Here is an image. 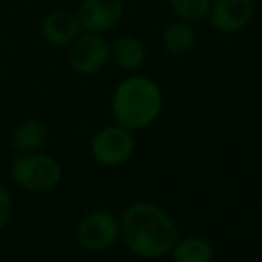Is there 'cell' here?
<instances>
[{
    "label": "cell",
    "mask_w": 262,
    "mask_h": 262,
    "mask_svg": "<svg viewBox=\"0 0 262 262\" xmlns=\"http://www.w3.org/2000/svg\"><path fill=\"white\" fill-rule=\"evenodd\" d=\"M120 241L129 253L146 260L169 257L180 239L178 226L164 207L151 201L127 205L120 215Z\"/></svg>",
    "instance_id": "cell-1"
},
{
    "label": "cell",
    "mask_w": 262,
    "mask_h": 262,
    "mask_svg": "<svg viewBox=\"0 0 262 262\" xmlns=\"http://www.w3.org/2000/svg\"><path fill=\"white\" fill-rule=\"evenodd\" d=\"M162 112L164 92L157 81L142 74L124 77L112 94L113 120L133 133L153 126Z\"/></svg>",
    "instance_id": "cell-2"
},
{
    "label": "cell",
    "mask_w": 262,
    "mask_h": 262,
    "mask_svg": "<svg viewBox=\"0 0 262 262\" xmlns=\"http://www.w3.org/2000/svg\"><path fill=\"white\" fill-rule=\"evenodd\" d=\"M16 187L31 194H49L61 183L63 167L52 155L38 151L16 155L9 169Z\"/></svg>",
    "instance_id": "cell-3"
},
{
    "label": "cell",
    "mask_w": 262,
    "mask_h": 262,
    "mask_svg": "<svg viewBox=\"0 0 262 262\" xmlns=\"http://www.w3.org/2000/svg\"><path fill=\"white\" fill-rule=\"evenodd\" d=\"M135 133L119 124L104 126L92 137L90 155L102 167H120L135 157Z\"/></svg>",
    "instance_id": "cell-4"
},
{
    "label": "cell",
    "mask_w": 262,
    "mask_h": 262,
    "mask_svg": "<svg viewBox=\"0 0 262 262\" xmlns=\"http://www.w3.org/2000/svg\"><path fill=\"white\" fill-rule=\"evenodd\" d=\"M76 241L90 253H102L120 241V219L110 210H92L76 225Z\"/></svg>",
    "instance_id": "cell-5"
},
{
    "label": "cell",
    "mask_w": 262,
    "mask_h": 262,
    "mask_svg": "<svg viewBox=\"0 0 262 262\" xmlns=\"http://www.w3.org/2000/svg\"><path fill=\"white\" fill-rule=\"evenodd\" d=\"M110 61V41L102 34L83 31L69 45V67L81 77L99 74Z\"/></svg>",
    "instance_id": "cell-6"
},
{
    "label": "cell",
    "mask_w": 262,
    "mask_h": 262,
    "mask_svg": "<svg viewBox=\"0 0 262 262\" xmlns=\"http://www.w3.org/2000/svg\"><path fill=\"white\" fill-rule=\"evenodd\" d=\"M253 15L251 0H214L207 18L217 33L235 34L250 26Z\"/></svg>",
    "instance_id": "cell-7"
},
{
    "label": "cell",
    "mask_w": 262,
    "mask_h": 262,
    "mask_svg": "<svg viewBox=\"0 0 262 262\" xmlns=\"http://www.w3.org/2000/svg\"><path fill=\"white\" fill-rule=\"evenodd\" d=\"M76 13L84 31L104 34L122 20L124 0H81Z\"/></svg>",
    "instance_id": "cell-8"
},
{
    "label": "cell",
    "mask_w": 262,
    "mask_h": 262,
    "mask_svg": "<svg viewBox=\"0 0 262 262\" xmlns=\"http://www.w3.org/2000/svg\"><path fill=\"white\" fill-rule=\"evenodd\" d=\"M83 31L77 13L69 9H54L40 22V38L51 47H69Z\"/></svg>",
    "instance_id": "cell-9"
},
{
    "label": "cell",
    "mask_w": 262,
    "mask_h": 262,
    "mask_svg": "<svg viewBox=\"0 0 262 262\" xmlns=\"http://www.w3.org/2000/svg\"><path fill=\"white\" fill-rule=\"evenodd\" d=\"M51 131L49 126L41 119H26L20 124H16V127L11 133V147L16 155H29V153H38L43 151V147L47 146Z\"/></svg>",
    "instance_id": "cell-10"
},
{
    "label": "cell",
    "mask_w": 262,
    "mask_h": 262,
    "mask_svg": "<svg viewBox=\"0 0 262 262\" xmlns=\"http://www.w3.org/2000/svg\"><path fill=\"white\" fill-rule=\"evenodd\" d=\"M147 52L139 38L122 34L110 43V59L124 72H137L146 63Z\"/></svg>",
    "instance_id": "cell-11"
},
{
    "label": "cell",
    "mask_w": 262,
    "mask_h": 262,
    "mask_svg": "<svg viewBox=\"0 0 262 262\" xmlns=\"http://www.w3.org/2000/svg\"><path fill=\"white\" fill-rule=\"evenodd\" d=\"M192 26L194 24L176 20L165 27L164 34H162V45H164L167 54L174 56V58H182L196 49L198 34Z\"/></svg>",
    "instance_id": "cell-12"
},
{
    "label": "cell",
    "mask_w": 262,
    "mask_h": 262,
    "mask_svg": "<svg viewBox=\"0 0 262 262\" xmlns=\"http://www.w3.org/2000/svg\"><path fill=\"white\" fill-rule=\"evenodd\" d=\"M172 262H214V248L201 235H185L176 241L171 255Z\"/></svg>",
    "instance_id": "cell-13"
},
{
    "label": "cell",
    "mask_w": 262,
    "mask_h": 262,
    "mask_svg": "<svg viewBox=\"0 0 262 262\" xmlns=\"http://www.w3.org/2000/svg\"><path fill=\"white\" fill-rule=\"evenodd\" d=\"M212 2L214 0H169V6L178 20L198 24L208 16Z\"/></svg>",
    "instance_id": "cell-14"
},
{
    "label": "cell",
    "mask_w": 262,
    "mask_h": 262,
    "mask_svg": "<svg viewBox=\"0 0 262 262\" xmlns=\"http://www.w3.org/2000/svg\"><path fill=\"white\" fill-rule=\"evenodd\" d=\"M15 212V200L13 194L4 183H0V230H4L9 225Z\"/></svg>",
    "instance_id": "cell-15"
},
{
    "label": "cell",
    "mask_w": 262,
    "mask_h": 262,
    "mask_svg": "<svg viewBox=\"0 0 262 262\" xmlns=\"http://www.w3.org/2000/svg\"><path fill=\"white\" fill-rule=\"evenodd\" d=\"M258 212H260V215H262V194H260V198H258Z\"/></svg>",
    "instance_id": "cell-16"
},
{
    "label": "cell",
    "mask_w": 262,
    "mask_h": 262,
    "mask_svg": "<svg viewBox=\"0 0 262 262\" xmlns=\"http://www.w3.org/2000/svg\"><path fill=\"white\" fill-rule=\"evenodd\" d=\"M0 76H2V67H0Z\"/></svg>",
    "instance_id": "cell-17"
}]
</instances>
